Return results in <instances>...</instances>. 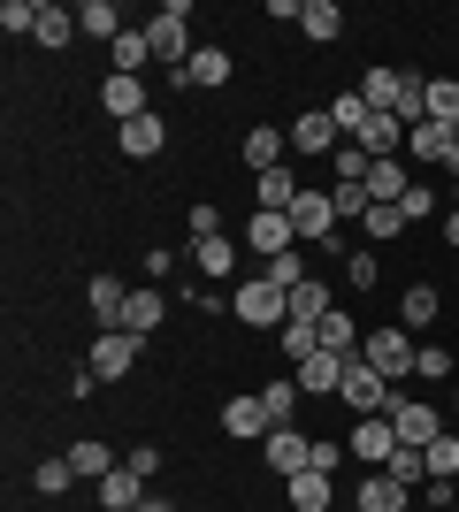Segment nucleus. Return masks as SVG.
Here are the masks:
<instances>
[{
    "label": "nucleus",
    "mask_w": 459,
    "mask_h": 512,
    "mask_svg": "<svg viewBox=\"0 0 459 512\" xmlns=\"http://www.w3.org/2000/svg\"><path fill=\"white\" fill-rule=\"evenodd\" d=\"M146 39H153V62H169V77H176V69L199 54V46H192V8H184V0H169V8L146 23Z\"/></svg>",
    "instance_id": "nucleus-1"
},
{
    "label": "nucleus",
    "mask_w": 459,
    "mask_h": 512,
    "mask_svg": "<svg viewBox=\"0 0 459 512\" xmlns=\"http://www.w3.org/2000/svg\"><path fill=\"white\" fill-rule=\"evenodd\" d=\"M414 329H368V337H360V360L375 367V375H383V383H406V375H414Z\"/></svg>",
    "instance_id": "nucleus-2"
},
{
    "label": "nucleus",
    "mask_w": 459,
    "mask_h": 512,
    "mask_svg": "<svg viewBox=\"0 0 459 512\" xmlns=\"http://www.w3.org/2000/svg\"><path fill=\"white\" fill-rule=\"evenodd\" d=\"M337 398H345V406L360 413V421H368V413H398V406H406V390H398V383H383V375H375L368 360H352V367H345V390H337Z\"/></svg>",
    "instance_id": "nucleus-3"
},
{
    "label": "nucleus",
    "mask_w": 459,
    "mask_h": 512,
    "mask_svg": "<svg viewBox=\"0 0 459 512\" xmlns=\"http://www.w3.org/2000/svg\"><path fill=\"white\" fill-rule=\"evenodd\" d=\"M230 314L253 321V329H284V321H291V291H276L268 276H253V283L230 291Z\"/></svg>",
    "instance_id": "nucleus-4"
},
{
    "label": "nucleus",
    "mask_w": 459,
    "mask_h": 512,
    "mask_svg": "<svg viewBox=\"0 0 459 512\" xmlns=\"http://www.w3.org/2000/svg\"><path fill=\"white\" fill-rule=\"evenodd\" d=\"M138 352H146V337H131V329H100L92 352H85V367L100 375V383H123V375L138 367Z\"/></svg>",
    "instance_id": "nucleus-5"
},
{
    "label": "nucleus",
    "mask_w": 459,
    "mask_h": 512,
    "mask_svg": "<svg viewBox=\"0 0 459 512\" xmlns=\"http://www.w3.org/2000/svg\"><path fill=\"white\" fill-rule=\"evenodd\" d=\"M230 77H238V54H230V46H199L192 62L169 77V85H184V92H222Z\"/></svg>",
    "instance_id": "nucleus-6"
},
{
    "label": "nucleus",
    "mask_w": 459,
    "mask_h": 512,
    "mask_svg": "<svg viewBox=\"0 0 459 512\" xmlns=\"http://www.w3.org/2000/svg\"><path fill=\"white\" fill-rule=\"evenodd\" d=\"M345 451L360 459V467H391V451H398V428H391V413H368V421H352V436H345Z\"/></svg>",
    "instance_id": "nucleus-7"
},
{
    "label": "nucleus",
    "mask_w": 459,
    "mask_h": 512,
    "mask_svg": "<svg viewBox=\"0 0 459 512\" xmlns=\"http://www.w3.org/2000/svg\"><path fill=\"white\" fill-rule=\"evenodd\" d=\"M291 230H299V245H337V199L329 192H299L291 199Z\"/></svg>",
    "instance_id": "nucleus-8"
},
{
    "label": "nucleus",
    "mask_w": 459,
    "mask_h": 512,
    "mask_svg": "<svg viewBox=\"0 0 459 512\" xmlns=\"http://www.w3.org/2000/svg\"><path fill=\"white\" fill-rule=\"evenodd\" d=\"M314 451H322V444H314V436H299V428H268V436H261V459L284 474V482L314 467Z\"/></svg>",
    "instance_id": "nucleus-9"
},
{
    "label": "nucleus",
    "mask_w": 459,
    "mask_h": 512,
    "mask_svg": "<svg viewBox=\"0 0 459 512\" xmlns=\"http://www.w3.org/2000/svg\"><path fill=\"white\" fill-rule=\"evenodd\" d=\"M345 146V130L329 123V107H306V115H291V153H306V161H322V153Z\"/></svg>",
    "instance_id": "nucleus-10"
},
{
    "label": "nucleus",
    "mask_w": 459,
    "mask_h": 512,
    "mask_svg": "<svg viewBox=\"0 0 459 512\" xmlns=\"http://www.w3.org/2000/svg\"><path fill=\"white\" fill-rule=\"evenodd\" d=\"M291 245H299L291 214H261V207H253V222H245V253H253V260H276V253H291Z\"/></svg>",
    "instance_id": "nucleus-11"
},
{
    "label": "nucleus",
    "mask_w": 459,
    "mask_h": 512,
    "mask_svg": "<svg viewBox=\"0 0 459 512\" xmlns=\"http://www.w3.org/2000/svg\"><path fill=\"white\" fill-rule=\"evenodd\" d=\"M391 428H398V444H414V451H429L444 436V413L429 406V398H406V406L391 413Z\"/></svg>",
    "instance_id": "nucleus-12"
},
{
    "label": "nucleus",
    "mask_w": 459,
    "mask_h": 512,
    "mask_svg": "<svg viewBox=\"0 0 459 512\" xmlns=\"http://www.w3.org/2000/svg\"><path fill=\"white\" fill-rule=\"evenodd\" d=\"M345 367L352 360H337V352H314V360L291 367V383H299L306 398H337V390H345Z\"/></svg>",
    "instance_id": "nucleus-13"
},
{
    "label": "nucleus",
    "mask_w": 459,
    "mask_h": 512,
    "mask_svg": "<svg viewBox=\"0 0 459 512\" xmlns=\"http://www.w3.org/2000/svg\"><path fill=\"white\" fill-rule=\"evenodd\" d=\"M123 306H131V283L123 276H92V291H85L92 329H123Z\"/></svg>",
    "instance_id": "nucleus-14"
},
{
    "label": "nucleus",
    "mask_w": 459,
    "mask_h": 512,
    "mask_svg": "<svg viewBox=\"0 0 459 512\" xmlns=\"http://www.w3.org/2000/svg\"><path fill=\"white\" fill-rule=\"evenodd\" d=\"M100 107L115 115V130L138 123V115H153V100H146V85H138V77H100Z\"/></svg>",
    "instance_id": "nucleus-15"
},
{
    "label": "nucleus",
    "mask_w": 459,
    "mask_h": 512,
    "mask_svg": "<svg viewBox=\"0 0 459 512\" xmlns=\"http://www.w3.org/2000/svg\"><path fill=\"white\" fill-rule=\"evenodd\" d=\"M245 169H253V176H268V169H284V153H291V130H268V123H253V130H245Z\"/></svg>",
    "instance_id": "nucleus-16"
},
{
    "label": "nucleus",
    "mask_w": 459,
    "mask_h": 512,
    "mask_svg": "<svg viewBox=\"0 0 459 512\" xmlns=\"http://www.w3.org/2000/svg\"><path fill=\"white\" fill-rule=\"evenodd\" d=\"M161 321H169V291H161V283H138L131 306H123V329H131V337H153Z\"/></svg>",
    "instance_id": "nucleus-17"
},
{
    "label": "nucleus",
    "mask_w": 459,
    "mask_h": 512,
    "mask_svg": "<svg viewBox=\"0 0 459 512\" xmlns=\"http://www.w3.org/2000/svg\"><path fill=\"white\" fill-rule=\"evenodd\" d=\"M238 253H245V245H238L230 230H222V237H199V245H192V260H199V283H222V276H238Z\"/></svg>",
    "instance_id": "nucleus-18"
},
{
    "label": "nucleus",
    "mask_w": 459,
    "mask_h": 512,
    "mask_svg": "<svg viewBox=\"0 0 459 512\" xmlns=\"http://www.w3.org/2000/svg\"><path fill=\"white\" fill-rule=\"evenodd\" d=\"M314 337H322V352H337V360H360V337H368V329H360L345 306H329V314L314 321Z\"/></svg>",
    "instance_id": "nucleus-19"
},
{
    "label": "nucleus",
    "mask_w": 459,
    "mask_h": 512,
    "mask_svg": "<svg viewBox=\"0 0 459 512\" xmlns=\"http://www.w3.org/2000/svg\"><path fill=\"white\" fill-rule=\"evenodd\" d=\"M115 146L131 153V161H153V153L169 146V123H161V107H153V115H138V123H123V130H115Z\"/></svg>",
    "instance_id": "nucleus-20"
},
{
    "label": "nucleus",
    "mask_w": 459,
    "mask_h": 512,
    "mask_svg": "<svg viewBox=\"0 0 459 512\" xmlns=\"http://www.w3.org/2000/svg\"><path fill=\"white\" fill-rule=\"evenodd\" d=\"M222 436H238V444L268 436V406H261V390H245V398H230V406H222Z\"/></svg>",
    "instance_id": "nucleus-21"
},
{
    "label": "nucleus",
    "mask_w": 459,
    "mask_h": 512,
    "mask_svg": "<svg viewBox=\"0 0 459 512\" xmlns=\"http://www.w3.org/2000/svg\"><path fill=\"white\" fill-rule=\"evenodd\" d=\"M138 482H146L138 467H115V474H100V482H92L100 512H138V505H146V497H138Z\"/></svg>",
    "instance_id": "nucleus-22"
},
{
    "label": "nucleus",
    "mask_w": 459,
    "mask_h": 512,
    "mask_svg": "<svg viewBox=\"0 0 459 512\" xmlns=\"http://www.w3.org/2000/svg\"><path fill=\"white\" fill-rule=\"evenodd\" d=\"M31 39L54 46V54H62V46H77V39H85V31H77V8H62V0H39V31H31Z\"/></svg>",
    "instance_id": "nucleus-23"
},
{
    "label": "nucleus",
    "mask_w": 459,
    "mask_h": 512,
    "mask_svg": "<svg viewBox=\"0 0 459 512\" xmlns=\"http://www.w3.org/2000/svg\"><path fill=\"white\" fill-rule=\"evenodd\" d=\"M406 192H414V169H406V153H398V161H375V169H368V199H375V207H398Z\"/></svg>",
    "instance_id": "nucleus-24"
},
{
    "label": "nucleus",
    "mask_w": 459,
    "mask_h": 512,
    "mask_svg": "<svg viewBox=\"0 0 459 512\" xmlns=\"http://www.w3.org/2000/svg\"><path fill=\"white\" fill-rule=\"evenodd\" d=\"M352 505H360V512H406V505H414V490H406V482H391V474L375 467L368 482H360V497H352Z\"/></svg>",
    "instance_id": "nucleus-25"
},
{
    "label": "nucleus",
    "mask_w": 459,
    "mask_h": 512,
    "mask_svg": "<svg viewBox=\"0 0 459 512\" xmlns=\"http://www.w3.org/2000/svg\"><path fill=\"white\" fill-rule=\"evenodd\" d=\"M146 62H153V39H146V23H131V31L108 46V77H138Z\"/></svg>",
    "instance_id": "nucleus-26"
},
{
    "label": "nucleus",
    "mask_w": 459,
    "mask_h": 512,
    "mask_svg": "<svg viewBox=\"0 0 459 512\" xmlns=\"http://www.w3.org/2000/svg\"><path fill=\"white\" fill-rule=\"evenodd\" d=\"M284 497H291V512H329L337 482H329L322 467H306V474H291V482H284Z\"/></svg>",
    "instance_id": "nucleus-27"
},
{
    "label": "nucleus",
    "mask_w": 459,
    "mask_h": 512,
    "mask_svg": "<svg viewBox=\"0 0 459 512\" xmlns=\"http://www.w3.org/2000/svg\"><path fill=\"white\" fill-rule=\"evenodd\" d=\"M77 31H85V39H123V31H131V23H123V8H115V0H85V8H77Z\"/></svg>",
    "instance_id": "nucleus-28"
},
{
    "label": "nucleus",
    "mask_w": 459,
    "mask_h": 512,
    "mask_svg": "<svg viewBox=\"0 0 459 512\" xmlns=\"http://www.w3.org/2000/svg\"><path fill=\"white\" fill-rule=\"evenodd\" d=\"M437 314H444L437 283H406V299H398V329H429Z\"/></svg>",
    "instance_id": "nucleus-29"
},
{
    "label": "nucleus",
    "mask_w": 459,
    "mask_h": 512,
    "mask_svg": "<svg viewBox=\"0 0 459 512\" xmlns=\"http://www.w3.org/2000/svg\"><path fill=\"white\" fill-rule=\"evenodd\" d=\"M299 31L314 46H329V39H345V8L337 0H306V16H299Z\"/></svg>",
    "instance_id": "nucleus-30"
},
{
    "label": "nucleus",
    "mask_w": 459,
    "mask_h": 512,
    "mask_svg": "<svg viewBox=\"0 0 459 512\" xmlns=\"http://www.w3.org/2000/svg\"><path fill=\"white\" fill-rule=\"evenodd\" d=\"M329 123L345 130V146H352V138H360V130L375 123V107L360 100V85H352V92H337V100H329Z\"/></svg>",
    "instance_id": "nucleus-31"
},
{
    "label": "nucleus",
    "mask_w": 459,
    "mask_h": 512,
    "mask_svg": "<svg viewBox=\"0 0 459 512\" xmlns=\"http://www.w3.org/2000/svg\"><path fill=\"white\" fill-rule=\"evenodd\" d=\"M261 276L276 283V291H299V283H314V268H306V245H291V253L261 260Z\"/></svg>",
    "instance_id": "nucleus-32"
},
{
    "label": "nucleus",
    "mask_w": 459,
    "mask_h": 512,
    "mask_svg": "<svg viewBox=\"0 0 459 512\" xmlns=\"http://www.w3.org/2000/svg\"><path fill=\"white\" fill-rule=\"evenodd\" d=\"M299 398H306V390L291 383V375H284V383H268V390H261V406H268V428H291V421H299Z\"/></svg>",
    "instance_id": "nucleus-33"
},
{
    "label": "nucleus",
    "mask_w": 459,
    "mask_h": 512,
    "mask_svg": "<svg viewBox=\"0 0 459 512\" xmlns=\"http://www.w3.org/2000/svg\"><path fill=\"white\" fill-rule=\"evenodd\" d=\"M69 482H77V467H69V451H54V459H39V467H31V490H39V497H62Z\"/></svg>",
    "instance_id": "nucleus-34"
},
{
    "label": "nucleus",
    "mask_w": 459,
    "mask_h": 512,
    "mask_svg": "<svg viewBox=\"0 0 459 512\" xmlns=\"http://www.w3.org/2000/svg\"><path fill=\"white\" fill-rule=\"evenodd\" d=\"M69 467H77V482H100V474H115L123 459H115L108 444H77V451H69Z\"/></svg>",
    "instance_id": "nucleus-35"
},
{
    "label": "nucleus",
    "mask_w": 459,
    "mask_h": 512,
    "mask_svg": "<svg viewBox=\"0 0 459 512\" xmlns=\"http://www.w3.org/2000/svg\"><path fill=\"white\" fill-rule=\"evenodd\" d=\"M276 344H284V360H291V367L322 352V337H314V321H284V329H276Z\"/></svg>",
    "instance_id": "nucleus-36"
},
{
    "label": "nucleus",
    "mask_w": 459,
    "mask_h": 512,
    "mask_svg": "<svg viewBox=\"0 0 459 512\" xmlns=\"http://www.w3.org/2000/svg\"><path fill=\"white\" fill-rule=\"evenodd\" d=\"M383 474H391V482H406V490H421V482H429V451L398 444V451H391V467H383Z\"/></svg>",
    "instance_id": "nucleus-37"
},
{
    "label": "nucleus",
    "mask_w": 459,
    "mask_h": 512,
    "mask_svg": "<svg viewBox=\"0 0 459 512\" xmlns=\"http://www.w3.org/2000/svg\"><path fill=\"white\" fill-rule=\"evenodd\" d=\"M329 314V283L314 276V283H299V291H291V321H322Z\"/></svg>",
    "instance_id": "nucleus-38"
},
{
    "label": "nucleus",
    "mask_w": 459,
    "mask_h": 512,
    "mask_svg": "<svg viewBox=\"0 0 459 512\" xmlns=\"http://www.w3.org/2000/svg\"><path fill=\"white\" fill-rule=\"evenodd\" d=\"M429 123L459 130V85H452V77H429Z\"/></svg>",
    "instance_id": "nucleus-39"
},
{
    "label": "nucleus",
    "mask_w": 459,
    "mask_h": 512,
    "mask_svg": "<svg viewBox=\"0 0 459 512\" xmlns=\"http://www.w3.org/2000/svg\"><path fill=\"white\" fill-rule=\"evenodd\" d=\"M345 283H352V291H375V283H383V260H375L368 245H360V253H345Z\"/></svg>",
    "instance_id": "nucleus-40"
},
{
    "label": "nucleus",
    "mask_w": 459,
    "mask_h": 512,
    "mask_svg": "<svg viewBox=\"0 0 459 512\" xmlns=\"http://www.w3.org/2000/svg\"><path fill=\"white\" fill-rule=\"evenodd\" d=\"M429 482H459V436H437V444H429Z\"/></svg>",
    "instance_id": "nucleus-41"
},
{
    "label": "nucleus",
    "mask_w": 459,
    "mask_h": 512,
    "mask_svg": "<svg viewBox=\"0 0 459 512\" xmlns=\"http://www.w3.org/2000/svg\"><path fill=\"white\" fill-rule=\"evenodd\" d=\"M329 169H337V184H368V169H375V161H368L360 146H337V153H329Z\"/></svg>",
    "instance_id": "nucleus-42"
},
{
    "label": "nucleus",
    "mask_w": 459,
    "mask_h": 512,
    "mask_svg": "<svg viewBox=\"0 0 459 512\" xmlns=\"http://www.w3.org/2000/svg\"><path fill=\"white\" fill-rule=\"evenodd\" d=\"M360 230H368V245H391V237L406 230V214H398V207H368V222H360Z\"/></svg>",
    "instance_id": "nucleus-43"
},
{
    "label": "nucleus",
    "mask_w": 459,
    "mask_h": 512,
    "mask_svg": "<svg viewBox=\"0 0 459 512\" xmlns=\"http://www.w3.org/2000/svg\"><path fill=\"white\" fill-rule=\"evenodd\" d=\"M414 375H421V383H444V375H452V352H444V344H421V352H414Z\"/></svg>",
    "instance_id": "nucleus-44"
},
{
    "label": "nucleus",
    "mask_w": 459,
    "mask_h": 512,
    "mask_svg": "<svg viewBox=\"0 0 459 512\" xmlns=\"http://www.w3.org/2000/svg\"><path fill=\"white\" fill-rule=\"evenodd\" d=\"M398 214H406V222H421V214H444V207H437V192H429V184H414V192L398 199Z\"/></svg>",
    "instance_id": "nucleus-45"
},
{
    "label": "nucleus",
    "mask_w": 459,
    "mask_h": 512,
    "mask_svg": "<svg viewBox=\"0 0 459 512\" xmlns=\"http://www.w3.org/2000/svg\"><path fill=\"white\" fill-rule=\"evenodd\" d=\"M199 237H222V207H192V245Z\"/></svg>",
    "instance_id": "nucleus-46"
},
{
    "label": "nucleus",
    "mask_w": 459,
    "mask_h": 512,
    "mask_svg": "<svg viewBox=\"0 0 459 512\" xmlns=\"http://www.w3.org/2000/svg\"><path fill=\"white\" fill-rule=\"evenodd\" d=\"M123 467H138V474H161V451H153V444H138V451H123Z\"/></svg>",
    "instance_id": "nucleus-47"
},
{
    "label": "nucleus",
    "mask_w": 459,
    "mask_h": 512,
    "mask_svg": "<svg viewBox=\"0 0 459 512\" xmlns=\"http://www.w3.org/2000/svg\"><path fill=\"white\" fill-rule=\"evenodd\" d=\"M444 245H452V253H459V207L444 214Z\"/></svg>",
    "instance_id": "nucleus-48"
},
{
    "label": "nucleus",
    "mask_w": 459,
    "mask_h": 512,
    "mask_svg": "<svg viewBox=\"0 0 459 512\" xmlns=\"http://www.w3.org/2000/svg\"><path fill=\"white\" fill-rule=\"evenodd\" d=\"M452 207H459V176H452Z\"/></svg>",
    "instance_id": "nucleus-49"
},
{
    "label": "nucleus",
    "mask_w": 459,
    "mask_h": 512,
    "mask_svg": "<svg viewBox=\"0 0 459 512\" xmlns=\"http://www.w3.org/2000/svg\"><path fill=\"white\" fill-rule=\"evenodd\" d=\"M452 413H459V390H452Z\"/></svg>",
    "instance_id": "nucleus-50"
},
{
    "label": "nucleus",
    "mask_w": 459,
    "mask_h": 512,
    "mask_svg": "<svg viewBox=\"0 0 459 512\" xmlns=\"http://www.w3.org/2000/svg\"><path fill=\"white\" fill-rule=\"evenodd\" d=\"M138 512H146V505H138Z\"/></svg>",
    "instance_id": "nucleus-51"
},
{
    "label": "nucleus",
    "mask_w": 459,
    "mask_h": 512,
    "mask_svg": "<svg viewBox=\"0 0 459 512\" xmlns=\"http://www.w3.org/2000/svg\"><path fill=\"white\" fill-rule=\"evenodd\" d=\"M452 512H459V505H452Z\"/></svg>",
    "instance_id": "nucleus-52"
}]
</instances>
